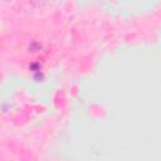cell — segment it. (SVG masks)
I'll use <instances>...</instances> for the list:
<instances>
[{
	"instance_id": "obj_1",
	"label": "cell",
	"mask_w": 161,
	"mask_h": 161,
	"mask_svg": "<svg viewBox=\"0 0 161 161\" xmlns=\"http://www.w3.org/2000/svg\"><path fill=\"white\" fill-rule=\"evenodd\" d=\"M40 49H42V44L38 43V42H31L29 44V52H31V53H35V52H38Z\"/></svg>"
},
{
	"instance_id": "obj_4",
	"label": "cell",
	"mask_w": 161,
	"mask_h": 161,
	"mask_svg": "<svg viewBox=\"0 0 161 161\" xmlns=\"http://www.w3.org/2000/svg\"><path fill=\"white\" fill-rule=\"evenodd\" d=\"M31 70H34V72H39L40 70V67H39V64H36V63H33V64H30V67H29Z\"/></svg>"
},
{
	"instance_id": "obj_3",
	"label": "cell",
	"mask_w": 161,
	"mask_h": 161,
	"mask_svg": "<svg viewBox=\"0 0 161 161\" xmlns=\"http://www.w3.org/2000/svg\"><path fill=\"white\" fill-rule=\"evenodd\" d=\"M43 78H44V75L40 73V70H39V72H36V74L34 75V79H35L36 82H42V80H43Z\"/></svg>"
},
{
	"instance_id": "obj_2",
	"label": "cell",
	"mask_w": 161,
	"mask_h": 161,
	"mask_svg": "<svg viewBox=\"0 0 161 161\" xmlns=\"http://www.w3.org/2000/svg\"><path fill=\"white\" fill-rule=\"evenodd\" d=\"M30 3H31V5H33L34 8L39 9V8H44V6L48 4V0H31Z\"/></svg>"
}]
</instances>
